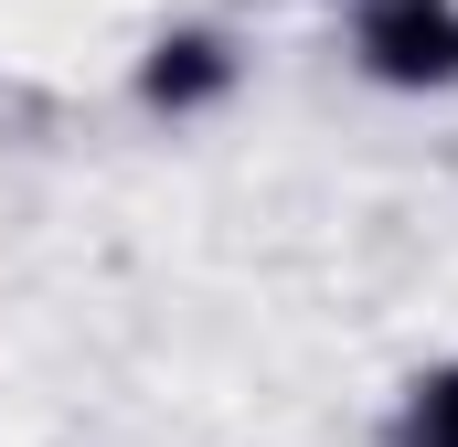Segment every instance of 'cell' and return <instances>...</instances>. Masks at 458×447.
<instances>
[{"instance_id":"obj_2","label":"cell","mask_w":458,"mask_h":447,"mask_svg":"<svg viewBox=\"0 0 458 447\" xmlns=\"http://www.w3.org/2000/svg\"><path fill=\"white\" fill-rule=\"evenodd\" d=\"M245 97V32L234 21H160L139 54H128V107L149 128H203Z\"/></svg>"},{"instance_id":"obj_3","label":"cell","mask_w":458,"mask_h":447,"mask_svg":"<svg viewBox=\"0 0 458 447\" xmlns=\"http://www.w3.org/2000/svg\"><path fill=\"white\" fill-rule=\"evenodd\" d=\"M384 447H458V351L416 362L384 405Z\"/></svg>"},{"instance_id":"obj_1","label":"cell","mask_w":458,"mask_h":447,"mask_svg":"<svg viewBox=\"0 0 458 447\" xmlns=\"http://www.w3.org/2000/svg\"><path fill=\"white\" fill-rule=\"evenodd\" d=\"M342 64L373 97H458V0H342Z\"/></svg>"}]
</instances>
